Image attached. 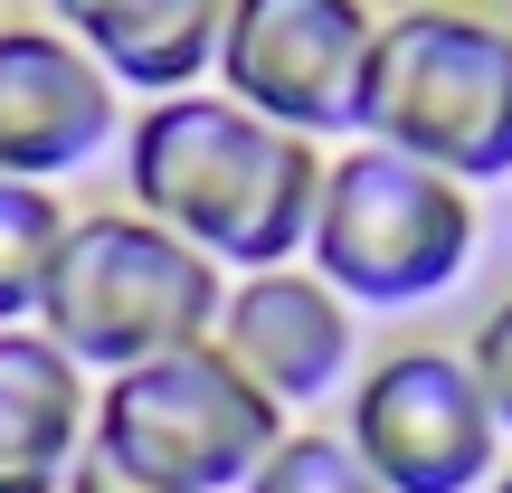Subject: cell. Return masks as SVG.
Wrapping results in <instances>:
<instances>
[{
	"label": "cell",
	"instance_id": "obj_1",
	"mask_svg": "<svg viewBox=\"0 0 512 493\" xmlns=\"http://www.w3.org/2000/svg\"><path fill=\"white\" fill-rule=\"evenodd\" d=\"M323 143L247 114L238 95H162L124 124V209L190 238L219 275L294 266L323 209Z\"/></svg>",
	"mask_w": 512,
	"mask_h": 493
},
{
	"label": "cell",
	"instance_id": "obj_2",
	"mask_svg": "<svg viewBox=\"0 0 512 493\" xmlns=\"http://www.w3.org/2000/svg\"><path fill=\"white\" fill-rule=\"evenodd\" d=\"M351 133L408 152L465 190L512 181V19L475 10V0L380 10Z\"/></svg>",
	"mask_w": 512,
	"mask_h": 493
},
{
	"label": "cell",
	"instance_id": "obj_3",
	"mask_svg": "<svg viewBox=\"0 0 512 493\" xmlns=\"http://www.w3.org/2000/svg\"><path fill=\"white\" fill-rule=\"evenodd\" d=\"M219 304H228V275L190 238H171L143 209H86L57 247L48 294H38V332L86 380H114V370H143L162 351L219 342Z\"/></svg>",
	"mask_w": 512,
	"mask_h": 493
},
{
	"label": "cell",
	"instance_id": "obj_4",
	"mask_svg": "<svg viewBox=\"0 0 512 493\" xmlns=\"http://www.w3.org/2000/svg\"><path fill=\"white\" fill-rule=\"evenodd\" d=\"M285 427L294 418L219 342H190V351H162L143 370L95 380L86 465L114 475L124 493H247V475L275 456Z\"/></svg>",
	"mask_w": 512,
	"mask_h": 493
},
{
	"label": "cell",
	"instance_id": "obj_5",
	"mask_svg": "<svg viewBox=\"0 0 512 493\" xmlns=\"http://www.w3.org/2000/svg\"><path fill=\"white\" fill-rule=\"evenodd\" d=\"M475 238H484V209L465 181H446L389 143H351L323 171L304 256L342 304H427L475 266Z\"/></svg>",
	"mask_w": 512,
	"mask_h": 493
},
{
	"label": "cell",
	"instance_id": "obj_6",
	"mask_svg": "<svg viewBox=\"0 0 512 493\" xmlns=\"http://www.w3.org/2000/svg\"><path fill=\"white\" fill-rule=\"evenodd\" d=\"M342 437L389 493H484L503 456V418L484 399L475 361L446 342H399L351 380Z\"/></svg>",
	"mask_w": 512,
	"mask_h": 493
},
{
	"label": "cell",
	"instance_id": "obj_7",
	"mask_svg": "<svg viewBox=\"0 0 512 493\" xmlns=\"http://www.w3.org/2000/svg\"><path fill=\"white\" fill-rule=\"evenodd\" d=\"M380 10L370 0H228L219 29V95L285 133H351L361 114V67Z\"/></svg>",
	"mask_w": 512,
	"mask_h": 493
},
{
	"label": "cell",
	"instance_id": "obj_8",
	"mask_svg": "<svg viewBox=\"0 0 512 493\" xmlns=\"http://www.w3.org/2000/svg\"><path fill=\"white\" fill-rule=\"evenodd\" d=\"M124 133V86L57 19H0V181H67Z\"/></svg>",
	"mask_w": 512,
	"mask_h": 493
},
{
	"label": "cell",
	"instance_id": "obj_9",
	"mask_svg": "<svg viewBox=\"0 0 512 493\" xmlns=\"http://www.w3.org/2000/svg\"><path fill=\"white\" fill-rule=\"evenodd\" d=\"M219 351L294 418V408H323L332 389L351 380L361 323H351V304L313 266H256V275H228Z\"/></svg>",
	"mask_w": 512,
	"mask_h": 493
},
{
	"label": "cell",
	"instance_id": "obj_10",
	"mask_svg": "<svg viewBox=\"0 0 512 493\" xmlns=\"http://www.w3.org/2000/svg\"><path fill=\"white\" fill-rule=\"evenodd\" d=\"M95 389L38 323L0 332V493H67L86 465Z\"/></svg>",
	"mask_w": 512,
	"mask_h": 493
},
{
	"label": "cell",
	"instance_id": "obj_11",
	"mask_svg": "<svg viewBox=\"0 0 512 493\" xmlns=\"http://www.w3.org/2000/svg\"><path fill=\"white\" fill-rule=\"evenodd\" d=\"M48 19L86 38V57L124 95L162 105V95H190L200 76H219L228 0H48Z\"/></svg>",
	"mask_w": 512,
	"mask_h": 493
},
{
	"label": "cell",
	"instance_id": "obj_12",
	"mask_svg": "<svg viewBox=\"0 0 512 493\" xmlns=\"http://www.w3.org/2000/svg\"><path fill=\"white\" fill-rule=\"evenodd\" d=\"M67 228H76V209L48 181H0V332L38 323V294L57 275Z\"/></svg>",
	"mask_w": 512,
	"mask_h": 493
},
{
	"label": "cell",
	"instance_id": "obj_13",
	"mask_svg": "<svg viewBox=\"0 0 512 493\" xmlns=\"http://www.w3.org/2000/svg\"><path fill=\"white\" fill-rule=\"evenodd\" d=\"M247 493H389V484L361 465V446L342 427H285L275 456L247 475Z\"/></svg>",
	"mask_w": 512,
	"mask_h": 493
},
{
	"label": "cell",
	"instance_id": "obj_14",
	"mask_svg": "<svg viewBox=\"0 0 512 493\" xmlns=\"http://www.w3.org/2000/svg\"><path fill=\"white\" fill-rule=\"evenodd\" d=\"M465 361H475L484 399H494V418H503V437H512V294L484 304V323L465 332Z\"/></svg>",
	"mask_w": 512,
	"mask_h": 493
},
{
	"label": "cell",
	"instance_id": "obj_15",
	"mask_svg": "<svg viewBox=\"0 0 512 493\" xmlns=\"http://www.w3.org/2000/svg\"><path fill=\"white\" fill-rule=\"evenodd\" d=\"M67 493H124V484H114V475H95V465H76V484Z\"/></svg>",
	"mask_w": 512,
	"mask_h": 493
},
{
	"label": "cell",
	"instance_id": "obj_16",
	"mask_svg": "<svg viewBox=\"0 0 512 493\" xmlns=\"http://www.w3.org/2000/svg\"><path fill=\"white\" fill-rule=\"evenodd\" d=\"M484 493H512V465H503V475H494V484H484Z\"/></svg>",
	"mask_w": 512,
	"mask_h": 493
}]
</instances>
